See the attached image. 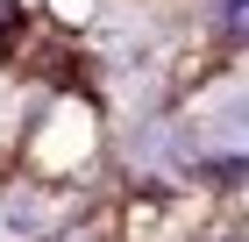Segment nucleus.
<instances>
[{"instance_id":"f257e3e1","label":"nucleus","mask_w":249,"mask_h":242,"mask_svg":"<svg viewBox=\"0 0 249 242\" xmlns=\"http://www.w3.org/2000/svg\"><path fill=\"white\" fill-rule=\"evenodd\" d=\"M213 36L221 43H249V0H221L213 7Z\"/></svg>"}]
</instances>
